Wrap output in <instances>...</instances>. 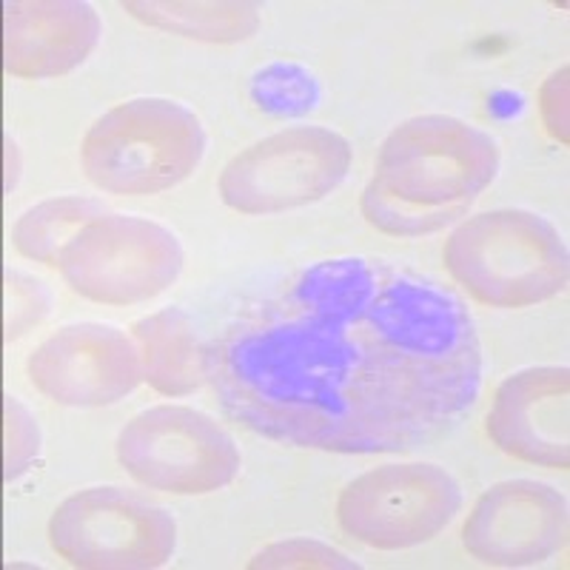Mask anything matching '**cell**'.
Segmentation results:
<instances>
[{
    "mask_svg": "<svg viewBox=\"0 0 570 570\" xmlns=\"http://www.w3.org/2000/svg\"><path fill=\"white\" fill-rule=\"evenodd\" d=\"M228 420L331 454H400L448 434L482 391L468 305L389 259L303 268L223 325L203 356Z\"/></svg>",
    "mask_w": 570,
    "mask_h": 570,
    "instance_id": "6da1fadb",
    "label": "cell"
},
{
    "mask_svg": "<svg viewBox=\"0 0 570 570\" xmlns=\"http://www.w3.org/2000/svg\"><path fill=\"white\" fill-rule=\"evenodd\" d=\"M570 371L537 365L499 385L485 431L502 454L539 468H570Z\"/></svg>",
    "mask_w": 570,
    "mask_h": 570,
    "instance_id": "7c38bea8",
    "label": "cell"
},
{
    "mask_svg": "<svg viewBox=\"0 0 570 570\" xmlns=\"http://www.w3.org/2000/svg\"><path fill=\"white\" fill-rule=\"evenodd\" d=\"M497 171L488 131L451 115L411 117L385 137L360 208L376 232L422 237L460 220Z\"/></svg>",
    "mask_w": 570,
    "mask_h": 570,
    "instance_id": "7a4b0ae2",
    "label": "cell"
},
{
    "mask_svg": "<svg viewBox=\"0 0 570 570\" xmlns=\"http://www.w3.org/2000/svg\"><path fill=\"white\" fill-rule=\"evenodd\" d=\"M49 544L71 568L155 570L175 553L177 522L124 488H86L55 508Z\"/></svg>",
    "mask_w": 570,
    "mask_h": 570,
    "instance_id": "ba28073f",
    "label": "cell"
},
{
    "mask_svg": "<svg viewBox=\"0 0 570 570\" xmlns=\"http://www.w3.org/2000/svg\"><path fill=\"white\" fill-rule=\"evenodd\" d=\"M104 20L83 0H14L3 14V66L20 80H52L86 63Z\"/></svg>",
    "mask_w": 570,
    "mask_h": 570,
    "instance_id": "4fadbf2b",
    "label": "cell"
},
{
    "mask_svg": "<svg viewBox=\"0 0 570 570\" xmlns=\"http://www.w3.org/2000/svg\"><path fill=\"white\" fill-rule=\"evenodd\" d=\"M568 66H559L551 78L544 80L542 89H539V115H542V126L548 129V135L553 140H559L562 146L570 142V120H568Z\"/></svg>",
    "mask_w": 570,
    "mask_h": 570,
    "instance_id": "ffe728a7",
    "label": "cell"
},
{
    "mask_svg": "<svg viewBox=\"0 0 570 570\" xmlns=\"http://www.w3.org/2000/svg\"><path fill=\"white\" fill-rule=\"evenodd\" d=\"M60 277L100 305H137L169 292L183 272L177 234L137 214H104L60 252Z\"/></svg>",
    "mask_w": 570,
    "mask_h": 570,
    "instance_id": "8992f818",
    "label": "cell"
},
{
    "mask_svg": "<svg viewBox=\"0 0 570 570\" xmlns=\"http://www.w3.org/2000/svg\"><path fill=\"white\" fill-rule=\"evenodd\" d=\"M462 544L491 568H533L568 544V499L537 480L488 488L462 525Z\"/></svg>",
    "mask_w": 570,
    "mask_h": 570,
    "instance_id": "8fae6325",
    "label": "cell"
},
{
    "mask_svg": "<svg viewBox=\"0 0 570 570\" xmlns=\"http://www.w3.org/2000/svg\"><path fill=\"white\" fill-rule=\"evenodd\" d=\"M52 297L40 279L23 272H7V340L23 337L49 314Z\"/></svg>",
    "mask_w": 570,
    "mask_h": 570,
    "instance_id": "ac0fdd59",
    "label": "cell"
},
{
    "mask_svg": "<svg viewBox=\"0 0 570 570\" xmlns=\"http://www.w3.org/2000/svg\"><path fill=\"white\" fill-rule=\"evenodd\" d=\"M140 351L142 380L163 396H188L206 383L195 320L183 308H163L131 325Z\"/></svg>",
    "mask_w": 570,
    "mask_h": 570,
    "instance_id": "5bb4252c",
    "label": "cell"
},
{
    "mask_svg": "<svg viewBox=\"0 0 570 570\" xmlns=\"http://www.w3.org/2000/svg\"><path fill=\"white\" fill-rule=\"evenodd\" d=\"M106 206L91 197H55L23 212L12 228V243L27 259L58 266L60 252L91 220L104 217Z\"/></svg>",
    "mask_w": 570,
    "mask_h": 570,
    "instance_id": "2e32d148",
    "label": "cell"
},
{
    "mask_svg": "<svg viewBox=\"0 0 570 570\" xmlns=\"http://www.w3.org/2000/svg\"><path fill=\"white\" fill-rule=\"evenodd\" d=\"M27 374L46 400L66 409H104L142 383L137 343L106 323L55 331L29 354Z\"/></svg>",
    "mask_w": 570,
    "mask_h": 570,
    "instance_id": "30bf717a",
    "label": "cell"
},
{
    "mask_svg": "<svg viewBox=\"0 0 570 570\" xmlns=\"http://www.w3.org/2000/svg\"><path fill=\"white\" fill-rule=\"evenodd\" d=\"M3 409H7V462H3L7 471H3V480L14 482L38 462L43 436H40L32 411L18 396L9 394L3 400Z\"/></svg>",
    "mask_w": 570,
    "mask_h": 570,
    "instance_id": "e0dca14e",
    "label": "cell"
},
{
    "mask_svg": "<svg viewBox=\"0 0 570 570\" xmlns=\"http://www.w3.org/2000/svg\"><path fill=\"white\" fill-rule=\"evenodd\" d=\"M442 263L462 292L491 308H528L564 292L570 274L562 234L525 208L468 217L451 232Z\"/></svg>",
    "mask_w": 570,
    "mask_h": 570,
    "instance_id": "3957f363",
    "label": "cell"
},
{
    "mask_svg": "<svg viewBox=\"0 0 570 570\" xmlns=\"http://www.w3.org/2000/svg\"><path fill=\"white\" fill-rule=\"evenodd\" d=\"M206 155L200 117L169 98H135L98 117L80 142V166L106 195L146 197L180 186Z\"/></svg>",
    "mask_w": 570,
    "mask_h": 570,
    "instance_id": "277c9868",
    "label": "cell"
},
{
    "mask_svg": "<svg viewBox=\"0 0 570 570\" xmlns=\"http://www.w3.org/2000/svg\"><path fill=\"white\" fill-rule=\"evenodd\" d=\"M115 454L131 480L175 497L223 491L243 468L234 436L188 405H157L131 416L117 434Z\"/></svg>",
    "mask_w": 570,
    "mask_h": 570,
    "instance_id": "5b68a950",
    "label": "cell"
},
{
    "mask_svg": "<svg viewBox=\"0 0 570 570\" xmlns=\"http://www.w3.org/2000/svg\"><path fill=\"white\" fill-rule=\"evenodd\" d=\"M351 142L325 126H292L252 142L220 171V197L234 212L259 217L312 206L351 169Z\"/></svg>",
    "mask_w": 570,
    "mask_h": 570,
    "instance_id": "52a82bcc",
    "label": "cell"
},
{
    "mask_svg": "<svg viewBox=\"0 0 570 570\" xmlns=\"http://www.w3.org/2000/svg\"><path fill=\"white\" fill-rule=\"evenodd\" d=\"M248 568H360V562L314 539H288L263 548Z\"/></svg>",
    "mask_w": 570,
    "mask_h": 570,
    "instance_id": "d6986e66",
    "label": "cell"
},
{
    "mask_svg": "<svg viewBox=\"0 0 570 570\" xmlns=\"http://www.w3.org/2000/svg\"><path fill=\"white\" fill-rule=\"evenodd\" d=\"M124 9L146 27L200 43H240L263 20L246 0H129Z\"/></svg>",
    "mask_w": 570,
    "mask_h": 570,
    "instance_id": "9a60e30c",
    "label": "cell"
},
{
    "mask_svg": "<svg viewBox=\"0 0 570 570\" xmlns=\"http://www.w3.org/2000/svg\"><path fill=\"white\" fill-rule=\"evenodd\" d=\"M462 508L460 482L440 465H383L356 476L337 499V522L376 551H405L440 537Z\"/></svg>",
    "mask_w": 570,
    "mask_h": 570,
    "instance_id": "9c48e42d",
    "label": "cell"
}]
</instances>
